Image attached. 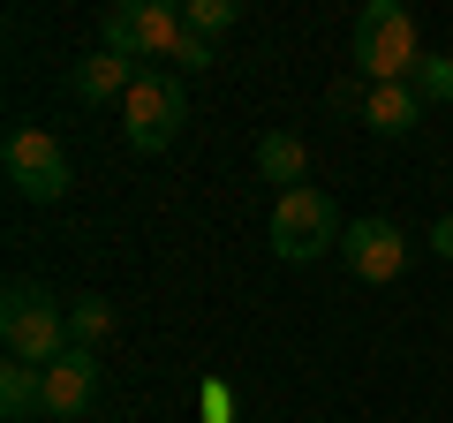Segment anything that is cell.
<instances>
[{"instance_id":"obj_15","label":"cell","mask_w":453,"mask_h":423,"mask_svg":"<svg viewBox=\"0 0 453 423\" xmlns=\"http://www.w3.org/2000/svg\"><path fill=\"white\" fill-rule=\"evenodd\" d=\"M416 98H423V106H453V61H446V53H423Z\"/></svg>"},{"instance_id":"obj_10","label":"cell","mask_w":453,"mask_h":423,"mask_svg":"<svg viewBox=\"0 0 453 423\" xmlns=\"http://www.w3.org/2000/svg\"><path fill=\"white\" fill-rule=\"evenodd\" d=\"M363 129H378V136H408L423 121V98H416V83H371L363 91Z\"/></svg>"},{"instance_id":"obj_9","label":"cell","mask_w":453,"mask_h":423,"mask_svg":"<svg viewBox=\"0 0 453 423\" xmlns=\"http://www.w3.org/2000/svg\"><path fill=\"white\" fill-rule=\"evenodd\" d=\"M136 76H144V68H136L129 53H91V61H76L68 91H76L83 106H121V98L136 91Z\"/></svg>"},{"instance_id":"obj_2","label":"cell","mask_w":453,"mask_h":423,"mask_svg":"<svg viewBox=\"0 0 453 423\" xmlns=\"http://www.w3.org/2000/svg\"><path fill=\"white\" fill-rule=\"evenodd\" d=\"M416 68H423L416 16L401 0H371L356 16V76L363 83H416Z\"/></svg>"},{"instance_id":"obj_7","label":"cell","mask_w":453,"mask_h":423,"mask_svg":"<svg viewBox=\"0 0 453 423\" xmlns=\"http://www.w3.org/2000/svg\"><path fill=\"white\" fill-rule=\"evenodd\" d=\"M340 258H348V273H356V280L386 288V280L408 273V235L393 227V219H348V235H340Z\"/></svg>"},{"instance_id":"obj_12","label":"cell","mask_w":453,"mask_h":423,"mask_svg":"<svg viewBox=\"0 0 453 423\" xmlns=\"http://www.w3.org/2000/svg\"><path fill=\"white\" fill-rule=\"evenodd\" d=\"M38 408H46V371H38V363H8V371H0V416H38Z\"/></svg>"},{"instance_id":"obj_18","label":"cell","mask_w":453,"mask_h":423,"mask_svg":"<svg viewBox=\"0 0 453 423\" xmlns=\"http://www.w3.org/2000/svg\"><path fill=\"white\" fill-rule=\"evenodd\" d=\"M431 250H438V258L453 265V212H446V219H438V227H431Z\"/></svg>"},{"instance_id":"obj_11","label":"cell","mask_w":453,"mask_h":423,"mask_svg":"<svg viewBox=\"0 0 453 423\" xmlns=\"http://www.w3.org/2000/svg\"><path fill=\"white\" fill-rule=\"evenodd\" d=\"M303 166H310L303 136H288V129L257 136V174H265V181H280V196H288V189H303Z\"/></svg>"},{"instance_id":"obj_5","label":"cell","mask_w":453,"mask_h":423,"mask_svg":"<svg viewBox=\"0 0 453 423\" xmlns=\"http://www.w3.org/2000/svg\"><path fill=\"white\" fill-rule=\"evenodd\" d=\"M0 166H8V181H16V196H31V204H61L68 196V151H61V136L38 129V121L8 129Z\"/></svg>"},{"instance_id":"obj_1","label":"cell","mask_w":453,"mask_h":423,"mask_svg":"<svg viewBox=\"0 0 453 423\" xmlns=\"http://www.w3.org/2000/svg\"><path fill=\"white\" fill-rule=\"evenodd\" d=\"M0 341H8V356L16 363H61L68 348V310H61V295L53 288H38V280H8L0 288Z\"/></svg>"},{"instance_id":"obj_13","label":"cell","mask_w":453,"mask_h":423,"mask_svg":"<svg viewBox=\"0 0 453 423\" xmlns=\"http://www.w3.org/2000/svg\"><path fill=\"white\" fill-rule=\"evenodd\" d=\"M113 333V303L106 295H83V303H68V341L76 348H98Z\"/></svg>"},{"instance_id":"obj_3","label":"cell","mask_w":453,"mask_h":423,"mask_svg":"<svg viewBox=\"0 0 453 423\" xmlns=\"http://www.w3.org/2000/svg\"><path fill=\"white\" fill-rule=\"evenodd\" d=\"M181 121H189V91H181V76H174V68H144L136 91L121 98V136H129V151H166L181 136Z\"/></svg>"},{"instance_id":"obj_14","label":"cell","mask_w":453,"mask_h":423,"mask_svg":"<svg viewBox=\"0 0 453 423\" xmlns=\"http://www.w3.org/2000/svg\"><path fill=\"white\" fill-rule=\"evenodd\" d=\"M181 23H189L196 38H219V31H234V23H242V8H234V0H189V8H181Z\"/></svg>"},{"instance_id":"obj_8","label":"cell","mask_w":453,"mask_h":423,"mask_svg":"<svg viewBox=\"0 0 453 423\" xmlns=\"http://www.w3.org/2000/svg\"><path fill=\"white\" fill-rule=\"evenodd\" d=\"M98 401V348H68L61 363H46V416H91Z\"/></svg>"},{"instance_id":"obj_4","label":"cell","mask_w":453,"mask_h":423,"mask_svg":"<svg viewBox=\"0 0 453 423\" xmlns=\"http://www.w3.org/2000/svg\"><path fill=\"white\" fill-rule=\"evenodd\" d=\"M340 235H348V227H340V204L325 189H310V181L273 204V250L288 265H318L325 250H340Z\"/></svg>"},{"instance_id":"obj_17","label":"cell","mask_w":453,"mask_h":423,"mask_svg":"<svg viewBox=\"0 0 453 423\" xmlns=\"http://www.w3.org/2000/svg\"><path fill=\"white\" fill-rule=\"evenodd\" d=\"M204 423H234V393L226 386H204Z\"/></svg>"},{"instance_id":"obj_6","label":"cell","mask_w":453,"mask_h":423,"mask_svg":"<svg viewBox=\"0 0 453 423\" xmlns=\"http://www.w3.org/2000/svg\"><path fill=\"white\" fill-rule=\"evenodd\" d=\"M189 38L174 0H121L106 8V53H129V61H174V46Z\"/></svg>"},{"instance_id":"obj_16","label":"cell","mask_w":453,"mask_h":423,"mask_svg":"<svg viewBox=\"0 0 453 423\" xmlns=\"http://www.w3.org/2000/svg\"><path fill=\"white\" fill-rule=\"evenodd\" d=\"M196 68H211V38H181V46H174V76H196Z\"/></svg>"}]
</instances>
